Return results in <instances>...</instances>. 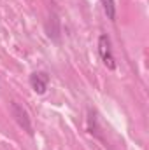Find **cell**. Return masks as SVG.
<instances>
[{
  "instance_id": "277c9868",
  "label": "cell",
  "mask_w": 149,
  "mask_h": 150,
  "mask_svg": "<svg viewBox=\"0 0 149 150\" xmlns=\"http://www.w3.org/2000/svg\"><path fill=\"white\" fill-rule=\"evenodd\" d=\"M100 2L104 5V11H105L107 18L114 21L116 19V4H114V0H100Z\"/></svg>"
},
{
  "instance_id": "3957f363",
  "label": "cell",
  "mask_w": 149,
  "mask_h": 150,
  "mask_svg": "<svg viewBox=\"0 0 149 150\" xmlns=\"http://www.w3.org/2000/svg\"><path fill=\"white\" fill-rule=\"evenodd\" d=\"M47 84H49V77L44 72H35L30 75V86L37 94H44L47 91Z\"/></svg>"
},
{
  "instance_id": "7a4b0ae2",
  "label": "cell",
  "mask_w": 149,
  "mask_h": 150,
  "mask_svg": "<svg viewBox=\"0 0 149 150\" xmlns=\"http://www.w3.org/2000/svg\"><path fill=\"white\" fill-rule=\"evenodd\" d=\"M11 112H12V117L16 119V122L28 133V134H34V129H32V122H30V117H28V112L19 107L18 103H11Z\"/></svg>"
},
{
  "instance_id": "6da1fadb",
  "label": "cell",
  "mask_w": 149,
  "mask_h": 150,
  "mask_svg": "<svg viewBox=\"0 0 149 150\" xmlns=\"http://www.w3.org/2000/svg\"><path fill=\"white\" fill-rule=\"evenodd\" d=\"M98 52H100V58H102L104 65L109 70H114L116 61H114V56H112V51H111V40H109L107 35H100V38H98Z\"/></svg>"
}]
</instances>
